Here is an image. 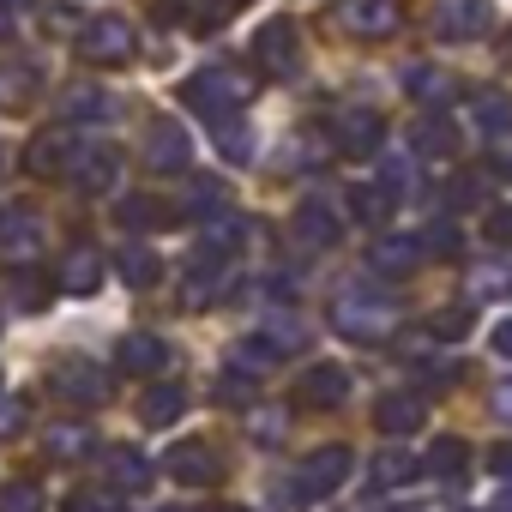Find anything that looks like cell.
<instances>
[{
  "label": "cell",
  "mask_w": 512,
  "mask_h": 512,
  "mask_svg": "<svg viewBox=\"0 0 512 512\" xmlns=\"http://www.w3.org/2000/svg\"><path fill=\"white\" fill-rule=\"evenodd\" d=\"M392 320H398V308H392V296H368V290H344V296L332 302V326H338L344 338H356V344H380V338L392 332Z\"/></svg>",
  "instance_id": "cell-1"
},
{
  "label": "cell",
  "mask_w": 512,
  "mask_h": 512,
  "mask_svg": "<svg viewBox=\"0 0 512 512\" xmlns=\"http://www.w3.org/2000/svg\"><path fill=\"white\" fill-rule=\"evenodd\" d=\"M193 109H205V115H235L247 97H253V85H247V73H235V67H205V73H193L187 79V91H181Z\"/></svg>",
  "instance_id": "cell-2"
},
{
  "label": "cell",
  "mask_w": 512,
  "mask_h": 512,
  "mask_svg": "<svg viewBox=\"0 0 512 512\" xmlns=\"http://www.w3.org/2000/svg\"><path fill=\"white\" fill-rule=\"evenodd\" d=\"M37 247H43V229H37L31 211H0V260H7V266H31Z\"/></svg>",
  "instance_id": "cell-3"
},
{
  "label": "cell",
  "mask_w": 512,
  "mask_h": 512,
  "mask_svg": "<svg viewBox=\"0 0 512 512\" xmlns=\"http://www.w3.org/2000/svg\"><path fill=\"white\" fill-rule=\"evenodd\" d=\"M79 49H85L91 61H103V67H109V61H127V55H133V25H127V19H91L85 37H79Z\"/></svg>",
  "instance_id": "cell-4"
},
{
  "label": "cell",
  "mask_w": 512,
  "mask_h": 512,
  "mask_svg": "<svg viewBox=\"0 0 512 512\" xmlns=\"http://www.w3.org/2000/svg\"><path fill=\"white\" fill-rule=\"evenodd\" d=\"M302 37H296V25L290 19H272L266 31H260V61L272 67V79H290V73H302V49H296Z\"/></svg>",
  "instance_id": "cell-5"
},
{
  "label": "cell",
  "mask_w": 512,
  "mask_h": 512,
  "mask_svg": "<svg viewBox=\"0 0 512 512\" xmlns=\"http://www.w3.org/2000/svg\"><path fill=\"white\" fill-rule=\"evenodd\" d=\"M163 470H169L175 482H187V488H205V482L217 476V452H211L205 440H181V446H169Z\"/></svg>",
  "instance_id": "cell-6"
},
{
  "label": "cell",
  "mask_w": 512,
  "mask_h": 512,
  "mask_svg": "<svg viewBox=\"0 0 512 512\" xmlns=\"http://www.w3.org/2000/svg\"><path fill=\"white\" fill-rule=\"evenodd\" d=\"M344 476H350V452H344V446H326V452L308 458V470H302V494H332Z\"/></svg>",
  "instance_id": "cell-7"
},
{
  "label": "cell",
  "mask_w": 512,
  "mask_h": 512,
  "mask_svg": "<svg viewBox=\"0 0 512 512\" xmlns=\"http://www.w3.org/2000/svg\"><path fill=\"white\" fill-rule=\"evenodd\" d=\"M73 157H79V145H73L67 133H43V139L25 151V169H31V175H61V169H73Z\"/></svg>",
  "instance_id": "cell-8"
},
{
  "label": "cell",
  "mask_w": 512,
  "mask_h": 512,
  "mask_svg": "<svg viewBox=\"0 0 512 512\" xmlns=\"http://www.w3.org/2000/svg\"><path fill=\"white\" fill-rule=\"evenodd\" d=\"M488 25H494L488 0H446V7H440V31H446V37H476V31H488Z\"/></svg>",
  "instance_id": "cell-9"
},
{
  "label": "cell",
  "mask_w": 512,
  "mask_h": 512,
  "mask_svg": "<svg viewBox=\"0 0 512 512\" xmlns=\"http://www.w3.org/2000/svg\"><path fill=\"white\" fill-rule=\"evenodd\" d=\"M73 181L91 187V193H109V181H115V151H109V145H79V157H73Z\"/></svg>",
  "instance_id": "cell-10"
},
{
  "label": "cell",
  "mask_w": 512,
  "mask_h": 512,
  "mask_svg": "<svg viewBox=\"0 0 512 512\" xmlns=\"http://www.w3.org/2000/svg\"><path fill=\"white\" fill-rule=\"evenodd\" d=\"M115 362H121L127 374H157V368L169 362V350H163V338H151V332H133V338H121Z\"/></svg>",
  "instance_id": "cell-11"
},
{
  "label": "cell",
  "mask_w": 512,
  "mask_h": 512,
  "mask_svg": "<svg viewBox=\"0 0 512 512\" xmlns=\"http://www.w3.org/2000/svg\"><path fill=\"white\" fill-rule=\"evenodd\" d=\"M338 145L344 151H374V139H380V115L374 109H338Z\"/></svg>",
  "instance_id": "cell-12"
},
{
  "label": "cell",
  "mask_w": 512,
  "mask_h": 512,
  "mask_svg": "<svg viewBox=\"0 0 512 512\" xmlns=\"http://www.w3.org/2000/svg\"><path fill=\"white\" fill-rule=\"evenodd\" d=\"M374 422H380V434H416V428H422V404H416V392H392V398H380Z\"/></svg>",
  "instance_id": "cell-13"
},
{
  "label": "cell",
  "mask_w": 512,
  "mask_h": 512,
  "mask_svg": "<svg viewBox=\"0 0 512 512\" xmlns=\"http://www.w3.org/2000/svg\"><path fill=\"white\" fill-rule=\"evenodd\" d=\"M97 284H103V260H97L91 247H73L67 260H61V290H73V296H91Z\"/></svg>",
  "instance_id": "cell-14"
},
{
  "label": "cell",
  "mask_w": 512,
  "mask_h": 512,
  "mask_svg": "<svg viewBox=\"0 0 512 512\" xmlns=\"http://www.w3.org/2000/svg\"><path fill=\"white\" fill-rule=\"evenodd\" d=\"M151 169H181L187 163V133L175 121H151Z\"/></svg>",
  "instance_id": "cell-15"
},
{
  "label": "cell",
  "mask_w": 512,
  "mask_h": 512,
  "mask_svg": "<svg viewBox=\"0 0 512 512\" xmlns=\"http://www.w3.org/2000/svg\"><path fill=\"white\" fill-rule=\"evenodd\" d=\"M302 398L332 410V404H344V398H350V374H344V368H332V362H326V368H308V380H302Z\"/></svg>",
  "instance_id": "cell-16"
},
{
  "label": "cell",
  "mask_w": 512,
  "mask_h": 512,
  "mask_svg": "<svg viewBox=\"0 0 512 512\" xmlns=\"http://www.w3.org/2000/svg\"><path fill=\"white\" fill-rule=\"evenodd\" d=\"M55 392H61V398H85V404H97V398H103V374L85 368V362H67V368H55Z\"/></svg>",
  "instance_id": "cell-17"
},
{
  "label": "cell",
  "mask_w": 512,
  "mask_h": 512,
  "mask_svg": "<svg viewBox=\"0 0 512 512\" xmlns=\"http://www.w3.org/2000/svg\"><path fill=\"white\" fill-rule=\"evenodd\" d=\"M296 235H302V241H320V247H326V241H338V211H332V205H320V199H308V205L296 211Z\"/></svg>",
  "instance_id": "cell-18"
},
{
  "label": "cell",
  "mask_w": 512,
  "mask_h": 512,
  "mask_svg": "<svg viewBox=\"0 0 512 512\" xmlns=\"http://www.w3.org/2000/svg\"><path fill=\"white\" fill-rule=\"evenodd\" d=\"M181 410H187V392H181V386H151V392L139 398V416H145L151 428H163V422H175Z\"/></svg>",
  "instance_id": "cell-19"
},
{
  "label": "cell",
  "mask_w": 512,
  "mask_h": 512,
  "mask_svg": "<svg viewBox=\"0 0 512 512\" xmlns=\"http://www.w3.org/2000/svg\"><path fill=\"white\" fill-rule=\"evenodd\" d=\"M157 272H163V266H157V253H151L145 241H127V253H121V278H127L133 290H151Z\"/></svg>",
  "instance_id": "cell-20"
},
{
  "label": "cell",
  "mask_w": 512,
  "mask_h": 512,
  "mask_svg": "<svg viewBox=\"0 0 512 512\" xmlns=\"http://www.w3.org/2000/svg\"><path fill=\"white\" fill-rule=\"evenodd\" d=\"M368 260H374L380 272H410V266H416V241L386 235V241H374V247H368Z\"/></svg>",
  "instance_id": "cell-21"
},
{
  "label": "cell",
  "mask_w": 512,
  "mask_h": 512,
  "mask_svg": "<svg viewBox=\"0 0 512 512\" xmlns=\"http://www.w3.org/2000/svg\"><path fill=\"white\" fill-rule=\"evenodd\" d=\"M416 470H422V464H416L410 452H380V458L368 464V476H374L380 488H398V482H416Z\"/></svg>",
  "instance_id": "cell-22"
},
{
  "label": "cell",
  "mask_w": 512,
  "mask_h": 512,
  "mask_svg": "<svg viewBox=\"0 0 512 512\" xmlns=\"http://www.w3.org/2000/svg\"><path fill=\"white\" fill-rule=\"evenodd\" d=\"M344 25L350 31H392V7H386V0H356V7H344Z\"/></svg>",
  "instance_id": "cell-23"
},
{
  "label": "cell",
  "mask_w": 512,
  "mask_h": 512,
  "mask_svg": "<svg viewBox=\"0 0 512 512\" xmlns=\"http://www.w3.org/2000/svg\"><path fill=\"white\" fill-rule=\"evenodd\" d=\"M67 115L103 121V115H115V103H109V91H97V85H73V91H67Z\"/></svg>",
  "instance_id": "cell-24"
},
{
  "label": "cell",
  "mask_w": 512,
  "mask_h": 512,
  "mask_svg": "<svg viewBox=\"0 0 512 512\" xmlns=\"http://www.w3.org/2000/svg\"><path fill=\"white\" fill-rule=\"evenodd\" d=\"M49 458H85L91 452V428H73V422H61V428H49Z\"/></svg>",
  "instance_id": "cell-25"
},
{
  "label": "cell",
  "mask_w": 512,
  "mask_h": 512,
  "mask_svg": "<svg viewBox=\"0 0 512 512\" xmlns=\"http://www.w3.org/2000/svg\"><path fill=\"white\" fill-rule=\"evenodd\" d=\"M476 127L494 139H512V103L506 97H476Z\"/></svg>",
  "instance_id": "cell-26"
},
{
  "label": "cell",
  "mask_w": 512,
  "mask_h": 512,
  "mask_svg": "<svg viewBox=\"0 0 512 512\" xmlns=\"http://www.w3.org/2000/svg\"><path fill=\"white\" fill-rule=\"evenodd\" d=\"M422 470L428 476H458L464 470V440H434L428 458H422Z\"/></svg>",
  "instance_id": "cell-27"
},
{
  "label": "cell",
  "mask_w": 512,
  "mask_h": 512,
  "mask_svg": "<svg viewBox=\"0 0 512 512\" xmlns=\"http://www.w3.org/2000/svg\"><path fill=\"white\" fill-rule=\"evenodd\" d=\"M115 217H121V229H151V223L163 217V205H157V199H121Z\"/></svg>",
  "instance_id": "cell-28"
},
{
  "label": "cell",
  "mask_w": 512,
  "mask_h": 512,
  "mask_svg": "<svg viewBox=\"0 0 512 512\" xmlns=\"http://www.w3.org/2000/svg\"><path fill=\"white\" fill-rule=\"evenodd\" d=\"M470 290H476V296H512V266H482V272L470 278Z\"/></svg>",
  "instance_id": "cell-29"
},
{
  "label": "cell",
  "mask_w": 512,
  "mask_h": 512,
  "mask_svg": "<svg viewBox=\"0 0 512 512\" xmlns=\"http://www.w3.org/2000/svg\"><path fill=\"white\" fill-rule=\"evenodd\" d=\"M0 512H43V488H31V482H13L7 494H0Z\"/></svg>",
  "instance_id": "cell-30"
},
{
  "label": "cell",
  "mask_w": 512,
  "mask_h": 512,
  "mask_svg": "<svg viewBox=\"0 0 512 512\" xmlns=\"http://www.w3.org/2000/svg\"><path fill=\"white\" fill-rule=\"evenodd\" d=\"M109 470H115L127 488H145V458H139V452H109Z\"/></svg>",
  "instance_id": "cell-31"
},
{
  "label": "cell",
  "mask_w": 512,
  "mask_h": 512,
  "mask_svg": "<svg viewBox=\"0 0 512 512\" xmlns=\"http://www.w3.org/2000/svg\"><path fill=\"white\" fill-rule=\"evenodd\" d=\"M187 205H193V211H205V217H211V211H223V205H229V199H223V187H217V181H193V199H187Z\"/></svg>",
  "instance_id": "cell-32"
},
{
  "label": "cell",
  "mask_w": 512,
  "mask_h": 512,
  "mask_svg": "<svg viewBox=\"0 0 512 512\" xmlns=\"http://www.w3.org/2000/svg\"><path fill=\"white\" fill-rule=\"evenodd\" d=\"M482 235H488L494 247H512V205H500V211H488V223H482Z\"/></svg>",
  "instance_id": "cell-33"
},
{
  "label": "cell",
  "mask_w": 512,
  "mask_h": 512,
  "mask_svg": "<svg viewBox=\"0 0 512 512\" xmlns=\"http://www.w3.org/2000/svg\"><path fill=\"white\" fill-rule=\"evenodd\" d=\"M464 326H470V308H446V314H434V320H428V332H434V338H452V332H464Z\"/></svg>",
  "instance_id": "cell-34"
},
{
  "label": "cell",
  "mask_w": 512,
  "mask_h": 512,
  "mask_svg": "<svg viewBox=\"0 0 512 512\" xmlns=\"http://www.w3.org/2000/svg\"><path fill=\"white\" fill-rule=\"evenodd\" d=\"M446 139H452V127H446V121H422V133H416V145H422V151H446Z\"/></svg>",
  "instance_id": "cell-35"
},
{
  "label": "cell",
  "mask_w": 512,
  "mask_h": 512,
  "mask_svg": "<svg viewBox=\"0 0 512 512\" xmlns=\"http://www.w3.org/2000/svg\"><path fill=\"white\" fill-rule=\"evenodd\" d=\"M278 428H284V410H253V440H278Z\"/></svg>",
  "instance_id": "cell-36"
},
{
  "label": "cell",
  "mask_w": 512,
  "mask_h": 512,
  "mask_svg": "<svg viewBox=\"0 0 512 512\" xmlns=\"http://www.w3.org/2000/svg\"><path fill=\"white\" fill-rule=\"evenodd\" d=\"M67 512H115V500H109V494H73Z\"/></svg>",
  "instance_id": "cell-37"
},
{
  "label": "cell",
  "mask_w": 512,
  "mask_h": 512,
  "mask_svg": "<svg viewBox=\"0 0 512 512\" xmlns=\"http://www.w3.org/2000/svg\"><path fill=\"white\" fill-rule=\"evenodd\" d=\"M494 350H500V356H512V320H506V326L494 332Z\"/></svg>",
  "instance_id": "cell-38"
},
{
  "label": "cell",
  "mask_w": 512,
  "mask_h": 512,
  "mask_svg": "<svg viewBox=\"0 0 512 512\" xmlns=\"http://www.w3.org/2000/svg\"><path fill=\"white\" fill-rule=\"evenodd\" d=\"M494 470H512V446H494Z\"/></svg>",
  "instance_id": "cell-39"
},
{
  "label": "cell",
  "mask_w": 512,
  "mask_h": 512,
  "mask_svg": "<svg viewBox=\"0 0 512 512\" xmlns=\"http://www.w3.org/2000/svg\"><path fill=\"white\" fill-rule=\"evenodd\" d=\"M494 404H500V416H512V380L500 386V398H494Z\"/></svg>",
  "instance_id": "cell-40"
},
{
  "label": "cell",
  "mask_w": 512,
  "mask_h": 512,
  "mask_svg": "<svg viewBox=\"0 0 512 512\" xmlns=\"http://www.w3.org/2000/svg\"><path fill=\"white\" fill-rule=\"evenodd\" d=\"M7 37H13V13H7V7H0V43H7Z\"/></svg>",
  "instance_id": "cell-41"
}]
</instances>
